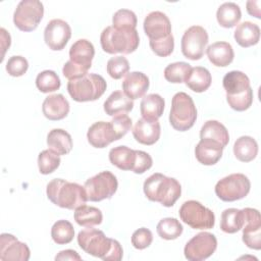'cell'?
I'll use <instances>...</instances> for the list:
<instances>
[{"label": "cell", "instance_id": "cell-1", "mask_svg": "<svg viewBox=\"0 0 261 261\" xmlns=\"http://www.w3.org/2000/svg\"><path fill=\"white\" fill-rule=\"evenodd\" d=\"M46 194L53 204L70 210H75L88 201L84 187L62 178H54L49 181Z\"/></svg>", "mask_w": 261, "mask_h": 261}, {"label": "cell", "instance_id": "cell-2", "mask_svg": "<svg viewBox=\"0 0 261 261\" xmlns=\"http://www.w3.org/2000/svg\"><path fill=\"white\" fill-rule=\"evenodd\" d=\"M146 197L153 202H159L165 207H171L181 194L180 184L173 177L156 172L150 175L143 186Z\"/></svg>", "mask_w": 261, "mask_h": 261}, {"label": "cell", "instance_id": "cell-3", "mask_svg": "<svg viewBox=\"0 0 261 261\" xmlns=\"http://www.w3.org/2000/svg\"><path fill=\"white\" fill-rule=\"evenodd\" d=\"M100 43L106 53L130 54L139 47L140 38L136 29H115L109 25L102 31Z\"/></svg>", "mask_w": 261, "mask_h": 261}, {"label": "cell", "instance_id": "cell-4", "mask_svg": "<svg viewBox=\"0 0 261 261\" xmlns=\"http://www.w3.org/2000/svg\"><path fill=\"white\" fill-rule=\"evenodd\" d=\"M106 88V81L97 73H87L67 83L68 94L76 102L95 101L104 94Z\"/></svg>", "mask_w": 261, "mask_h": 261}, {"label": "cell", "instance_id": "cell-5", "mask_svg": "<svg viewBox=\"0 0 261 261\" xmlns=\"http://www.w3.org/2000/svg\"><path fill=\"white\" fill-rule=\"evenodd\" d=\"M197 119V109L190 95L178 92L172 97L169 122L171 126L179 132L190 129Z\"/></svg>", "mask_w": 261, "mask_h": 261}, {"label": "cell", "instance_id": "cell-6", "mask_svg": "<svg viewBox=\"0 0 261 261\" xmlns=\"http://www.w3.org/2000/svg\"><path fill=\"white\" fill-rule=\"evenodd\" d=\"M178 213L180 219L195 229H210L215 224V215L212 210L196 200L182 203Z\"/></svg>", "mask_w": 261, "mask_h": 261}, {"label": "cell", "instance_id": "cell-7", "mask_svg": "<svg viewBox=\"0 0 261 261\" xmlns=\"http://www.w3.org/2000/svg\"><path fill=\"white\" fill-rule=\"evenodd\" d=\"M251 189L249 178L243 173H231L217 181L216 196L224 202H233L245 198Z\"/></svg>", "mask_w": 261, "mask_h": 261}, {"label": "cell", "instance_id": "cell-8", "mask_svg": "<svg viewBox=\"0 0 261 261\" xmlns=\"http://www.w3.org/2000/svg\"><path fill=\"white\" fill-rule=\"evenodd\" d=\"M44 15L43 3L39 0H21L13 13L15 27L22 32L37 29Z\"/></svg>", "mask_w": 261, "mask_h": 261}, {"label": "cell", "instance_id": "cell-9", "mask_svg": "<svg viewBox=\"0 0 261 261\" xmlns=\"http://www.w3.org/2000/svg\"><path fill=\"white\" fill-rule=\"evenodd\" d=\"M89 201L99 202L110 199L118 188L116 176L110 171H101L90 177L84 185Z\"/></svg>", "mask_w": 261, "mask_h": 261}, {"label": "cell", "instance_id": "cell-10", "mask_svg": "<svg viewBox=\"0 0 261 261\" xmlns=\"http://www.w3.org/2000/svg\"><path fill=\"white\" fill-rule=\"evenodd\" d=\"M111 241L102 230L88 227L77 234V244L86 253L101 258L102 260L108 254L111 248Z\"/></svg>", "mask_w": 261, "mask_h": 261}, {"label": "cell", "instance_id": "cell-11", "mask_svg": "<svg viewBox=\"0 0 261 261\" xmlns=\"http://www.w3.org/2000/svg\"><path fill=\"white\" fill-rule=\"evenodd\" d=\"M208 44V34L201 25H192L185 31L181 38V52L191 60H199L204 55Z\"/></svg>", "mask_w": 261, "mask_h": 261}, {"label": "cell", "instance_id": "cell-12", "mask_svg": "<svg viewBox=\"0 0 261 261\" xmlns=\"http://www.w3.org/2000/svg\"><path fill=\"white\" fill-rule=\"evenodd\" d=\"M217 248L215 236L208 231L199 232L185 246V257L190 261H202L210 257Z\"/></svg>", "mask_w": 261, "mask_h": 261}, {"label": "cell", "instance_id": "cell-13", "mask_svg": "<svg viewBox=\"0 0 261 261\" xmlns=\"http://www.w3.org/2000/svg\"><path fill=\"white\" fill-rule=\"evenodd\" d=\"M244 213L243 242L245 245L254 250L261 249V218L260 213L254 208L242 209Z\"/></svg>", "mask_w": 261, "mask_h": 261}, {"label": "cell", "instance_id": "cell-14", "mask_svg": "<svg viewBox=\"0 0 261 261\" xmlns=\"http://www.w3.org/2000/svg\"><path fill=\"white\" fill-rule=\"evenodd\" d=\"M71 37V28L60 18L50 20L44 30V41L53 51L62 50Z\"/></svg>", "mask_w": 261, "mask_h": 261}, {"label": "cell", "instance_id": "cell-15", "mask_svg": "<svg viewBox=\"0 0 261 261\" xmlns=\"http://www.w3.org/2000/svg\"><path fill=\"white\" fill-rule=\"evenodd\" d=\"M31 252L27 244L19 242L13 234L2 233L0 236V259L28 261Z\"/></svg>", "mask_w": 261, "mask_h": 261}, {"label": "cell", "instance_id": "cell-16", "mask_svg": "<svg viewBox=\"0 0 261 261\" xmlns=\"http://www.w3.org/2000/svg\"><path fill=\"white\" fill-rule=\"evenodd\" d=\"M144 31L149 40H160L171 35L168 16L161 11H152L144 19Z\"/></svg>", "mask_w": 261, "mask_h": 261}, {"label": "cell", "instance_id": "cell-17", "mask_svg": "<svg viewBox=\"0 0 261 261\" xmlns=\"http://www.w3.org/2000/svg\"><path fill=\"white\" fill-rule=\"evenodd\" d=\"M161 134V127L158 120H149L145 118H140L134 128L133 136L137 142L143 145L151 146L155 144Z\"/></svg>", "mask_w": 261, "mask_h": 261}, {"label": "cell", "instance_id": "cell-18", "mask_svg": "<svg viewBox=\"0 0 261 261\" xmlns=\"http://www.w3.org/2000/svg\"><path fill=\"white\" fill-rule=\"evenodd\" d=\"M88 142L95 148H105L114 141H117L112 125L106 121L93 123L87 133Z\"/></svg>", "mask_w": 261, "mask_h": 261}, {"label": "cell", "instance_id": "cell-19", "mask_svg": "<svg viewBox=\"0 0 261 261\" xmlns=\"http://www.w3.org/2000/svg\"><path fill=\"white\" fill-rule=\"evenodd\" d=\"M42 111L50 120H60L67 116L69 103L62 94H53L45 98L42 104Z\"/></svg>", "mask_w": 261, "mask_h": 261}, {"label": "cell", "instance_id": "cell-20", "mask_svg": "<svg viewBox=\"0 0 261 261\" xmlns=\"http://www.w3.org/2000/svg\"><path fill=\"white\" fill-rule=\"evenodd\" d=\"M149 77L141 71L128 72L123 82L122 90L123 93L132 100L143 97L149 88Z\"/></svg>", "mask_w": 261, "mask_h": 261}, {"label": "cell", "instance_id": "cell-21", "mask_svg": "<svg viewBox=\"0 0 261 261\" xmlns=\"http://www.w3.org/2000/svg\"><path fill=\"white\" fill-rule=\"evenodd\" d=\"M223 147L212 140L203 139L197 144L195 148V155L197 160L203 165H214L222 156Z\"/></svg>", "mask_w": 261, "mask_h": 261}, {"label": "cell", "instance_id": "cell-22", "mask_svg": "<svg viewBox=\"0 0 261 261\" xmlns=\"http://www.w3.org/2000/svg\"><path fill=\"white\" fill-rule=\"evenodd\" d=\"M206 54L209 61L219 67H225L230 64L234 57V52L232 46L227 42H215L208 46L206 49Z\"/></svg>", "mask_w": 261, "mask_h": 261}, {"label": "cell", "instance_id": "cell-23", "mask_svg": "<svg viewBox=\"0 0 261 261\" xmlns=\"http://www.w3.org/2000/svg\"><path fill=\"white\" fill-rule=\"evenodd\" d=\"M94 55V46L86 39L75 41L69 49V60L79 65L91 67Z\"/></svg>", "mask_w": 261, "mask_h": 261}, {"label": "cell", "instance_id": "cell-24", "mask_svg": "<svg viewBox=\"0 0 261 261\" xmlns=\"http://www.w3.org/2000/svg\"><path fill=\"white\" fill-rule=\"evenodd\" d=\"M104 111L109 116L125 114L134 108V101L122 91H114L104 102Z\"/></svg>", "mask_w": 261, "mask_h": 261}, {"label": "cell", "instance_id": "cell-25", "mask_svg": "<svg viewBox=\"0 0 261 261\" xmlns=\"http://www.w3.org/2000/svg\"><path fill=\"white\" fill-rule=\"evenodd\" d=\"M222 85L226 92V96L240 95L251 88L248 75L240 70H231L227 72L223 76Z\"/></svg>", "mask_w": 261, "mask_h": 261}, {"label": "cell", "instance_id": "cell-26", "mask_svg": "<svg viewBox=\"0 0 261 261\" xmlns=\"http://www.w3.org/2000/svg\"><path fill=\"white\" fill-rule=\"evenodd\" d=\"M234 40L244 48L256 45L260 39V28L251 21H243L234 30Z\"/></svg>", "mask_w": 261, "mask_h": 261}, {"label": "cell", "instance_id": "cell-27", "mask_svg": "<svg viewBox=\"0 0 261 261\" xmlns=\"http://www.w3.org/2000/svg\"><path fill=\"white\" fill-rule=\"evenodd\" d=\"M47 145L50 150L60 155L68 154L72 149L71 136L62 128H53L47 136Z\"/></svg>", "mask_w": 261, "mask_h": 261}, {"label": "cell", "instance_id": "cell-28", "mask_svg": "<svg viewBox=\"0 0 261 261\" xmlns=\"http://www.w3.org/2000/svg\"><path fill=\"white\" fill-rule=\"evenodd\" d=\"M164 106V99L159 94H148L142 99L140 104L142 117L149 120H158L163 114Z\"/></svg>", "mask_w": 261, "mask_h": 261}, {"label": "cell", "instance_id": "cell-29", "mask_svg": "<svg viewBox=\"0 0 261 261\" xmlns=\"http://www.w3.org/2000/svg\"><path fill=\"white\" fill-rule=\"evenodd\" d=\"M200 139L215 141L224 148L229 142V135L228 130L221 122L217 120H208L201 127Z\"/></svg>", "mask_w": 261, "mask_h": 261}, {"label": "cell", "instance_id": "cell-30", "mask_svg": "<svg viewBox=\"0 0 261 261\" xmlns=\"http://www.w3.org/2000/svg\"><path fill=\"white\" fill-rule=\"evenodd\" d=\"M211 82V73L207 68L202 66L192 67L185 81L187 87L196 93L205 92L210 87Z\"/></svg>", "mask_w": 261, "mask_h": 261}, {"label": "cell", "instance_id": "cell-31", "mask_svg": "<svg viewBox=\"0 0 261 261\" xmlns=\"http://www.w3.org/2000/svg\"><path fill=\"white\" fill-rule=\"evenodd\" d=\"M233 154L242 162L253 161L258 154V144L250 136H242L233 144Z\"/></svg>", "mask_w": 261, "mask_h": 261}, {"label": "cell", "instance_id": "cell-32", "mask_svg": "<svg viewBox=\"0 0 261 261\" xmlns=\"http://www.w3.org/2000/svg\"><path fill=\"white\" fill-rule=\"evenodd\" d=\"M136 160V150L126 146H117L109 151V161L121 170H132Z\"/></svg>", "mask_w": 261, "mask_h": 261}, {"label": "cell", "instance_id": "cell-33", "mask_svg": "<svg viewBox=\"0 0 261 261\" xmlns=\"http://www.w3.org/2000/svg\"><path fill=\"white\" fill-rule=\"evenodd\" d=\"M242 17L240 6L234 2H225L221 4L216 11V19L220 27L230 29L239 23Z\"/></svg>", "mask_w": 261, "mask_h": 261}, {"label": "cell", "instance_id": "cell-34", "mask_svg": "<svg viewBox=\"0 0 261 261\" xmlns=\"http://www.w3.org/2000/svg\"><path fill=\"white\" fill-rule=\"evenodd\" d=\"M73 217L79 225L85 227L98 225L103 220V215L100 209L93 206H87L85 204L75 209Z\"/></svg>", "mask_w": 261, "mask_h": 261}, {"label": "cell", "instance_id": "cell-35", "mask_svg": "<svg viewBox=\"0 0 261 261\" xmlns=\"http://www.w3.org/2000/svg\"><path fill=\"white\" fill-rule=\"evenodd\" d=\"M244 225L243 210L228 208L223 210L220 218V229L226 233H234L242 229Z\"/></svg>", "mask_w": 261, "mask_h": 261}, {"label": "cell", "instance_id": "cell-36", "mask_svg": "<svg viewBox=\"0 0 261 261\" xmlns=\"http://www.w3.org/2000/svg\"><path fill=\"white\" fill-rule=\"evenodd\" d=\"M156 230L161 239L171 241L177 239L182 233L184 227L176 218L166 217L158 222Z\"/></svg>", "mask_w": 261, "mask_h": 261}, {"label": "cell", "instance_id": "cell-37", "mask_svg": "<svg viewBox=\"0 0 261 261\" xmlns=\"http://www.w3.org/2000/svg\"><path fill=\"white\" fill-rule=\"evenodd\" d=\"M73 226L67 220H57L51 228V238L57 245L68 244L73 240Z\"/></svg>", "mask_w": 261, "mask_h": 261}, {"label": "cell", "instance_id": "cell-38", "mask_svg": "<svg viewBox=\"0 0 261 261\" xmlns=\"http://www.w3.org/2000/svg\"><path fill=\"white\" fill-rule=\"evenodd\" d=\"M192 66L184 61L173 62L168 64L164 69V77L167 82L172 84L184 83L190 73Z\"/></svg>", "mask_w": 261, "mask_h": 261}, {"label": "cell", "instance_id": "cell-39", "mask_svg": "<svg viewBox=\"0 0 261 261\" xmlns=\"http://www.w3.org/2000/svg\"><path fill=\"white\" fill-rule=\"evenodd\" d=\"M36 86L42 93H51L58 90L61 82L57 73L53 70H43L36 77Z\"/></svg>", "mask_w": 261, "mask_h": 261}, {"label": "cell", "instance_id": "cell-40", "mask_svg": "<svg viewBox=\"0 0 261 261\" xmlns=\"http://www.w3.org/2000/svg\"><path fill=\"white\" fill-rule=\"evenodd\" d=\"M60 156L50 149L43 150L38 156V167L42 174H50L60 165Z\"/></svg>", "mask_w": 261, "mask_h": 261}, {"label": "cell", "instance_id": "cell-41", "mask_svg": "<svg viewBox=\"0 0 261 261\" xmlns=\"http://www.w3.org/2000/svg\"><path fill=\"white\" fill-rule=\"evenodd\" d=\"M106 69L112 79L119 80L128 73L129 63L124 56H114L107 61Z\"/></svg>", "mask_w": 261, "mask_h": 261}, {"label": "cell", "instance_id": "cell-42", "mask_svg": "<svg viewBox=\"0 0 261 261\" xmlns=\"http://www.w3.org/2000/svg\"><path fill=\"white\" fill-rule=\"evenodd\" d=\"M137 16L129 9H119L112 17V27L115 29H136Z\"/></svg>", "mask_w": 261, "mask_h": 261}, {"label": "cell", "instance_id": "cell-43", "mask_svg": "<svg viewBox=\"0 0 261 261\" xmlns=\"http://www.w3.org/2000/svg\"><path fill=\"white\" fill-rule=\"evenodd\" d=\"M226 101L230 108L236 111H245L250 108L253 103V90L248 89L246 92L236 96H226Z\"/></svg>", "mask_w": 261, "mask_h": 261}, {"label": "cell", "instance_id": "cell-44", "mask_svg": "<svg viewBox=\"0 0 261 261\" xmlns=\"http://www.w3.org/2000/svg\"><path fill=\"white\" fill-rule=\"evenodd\" d=\"M149 45L156 55L160 57H167L173 51L174 39L171 34L160 40H149Z\"/></svg>", "mask_w": 261, "mask_h": 261}, {"label": "cell", "instance_id": "cell-45", "mask_svg": "<svg viewBox=\"0 0 261 261\" xmlns=\"http://www.w3.org/2000/svg\"><path fill=\"white\" fill-rule=\"evenodd\" d=\"M29 68L28 60L19 55L11 56L6 63V71L11 76H21Z\"/></svg>", "mask_w": 261, "mask_h": 261}, {"label": "cell", "instance_id": "cell-46", "mask_svg": "<svg viewBox=\"0 0 261 261\" xmlns=\"http://www.w3.org/2000/svg\"><path fill=\"white\" fill-rule=\"evenodd\" d=\"M110 123L116 135V139L119 140L123 136H125L128 133V130H130L133 121L127 114H118L112 118Z\"/></svg>", "mask_w": 261, "mask_h": 261}, {"label": "cell", "instance_id": "cell-47", "mask_svg": "<svg viewBox=\"0 0 261 261\" xmlns=\"http://www.w3.org/2000/svg\"><path fill=\"white\" fill-rule=\"evenodd\" d=\"M153 241V234L150 229L141 227L134 231L132 236V245L138 250H144L148 248Z\"/></svg>", "mask_w": 261, "mask_h": 261}, {"label": "cell", "instance_id": "cell-48", "mask_svg": "<svg viewBox=\"0 0 261 261\" xmlns=\"http://www.w3.org/2000/svg\"><path fill=\"white\" fill-rule=\"evenodd\" d=\"M152 157L147 152L136 150V160L132 171H134L137 174H142L148 169H150L152 167Z\"/></svg>", "mask_w": 261, "mask_h": 261}, {"label": "cell", "instance_id": "cell-49", "mask_svg": "<svg viewBox=\"0 0 261 261\" xmlns=\"http://www.w3.org/2000/svg\"><path fill=\"white\" fill-rule=\"evenodd\" d=\"M91 67H88V66H83V65H79V64H75L73 63L72 61L68 60L66 63H64L63 65V68H62V73L63 75L68 80V81H71V80H75V79H79L85 74L88 73V70L90 69Z\"/></svg>", "mask_w": 261, "mask_h": 261}, {"label": "cell", "instance_id": "cell-50", "mask_svg": "<svg viewBox=\"0 0 261 261\" xmlns=\"http://www.w3.org/2000/svg\"><path fill=\"white\" fill-rule=\"evenodd\" d=\"M122 254H123V250L119 244V242H117L116 240L111 241V248L108 252V254L104 257V261L106 260H112V261H119L122 259Z\"/></svg>", "mask_w": 261, "mask_h": 261}, {"label": "cell", "instance_id": "cell-51", "mask_svg": "<svg viewBox=\"0 0 261 261\" xmlns=\"http://www.w3.org/2000/svg\"><path fill=\"white\" fill-rule=\"evenodd\" d=\"M55 260H77L81 261L82 257L79 255V253L74 250H63L60 251L56 256H55Z\"/></svg>", "mask_w": 261, "mask_h": 261}, {"label": "cell", "instance_id": "cell-52", "mask_svg": "<svg viewBox=\"0 0 261 261\" xmlns=\"http://www.w3.org/2000/svg\"><path fill=\"white\" fill-rule=\"evenodd\" d=\"M247 11L250 15H253L257 18H260V1L250 0L247 2Z\"/></svg>", "mask_w": 261, "mask_h": 261}, {"label": "cell", "instance_id": "cell-53", "mask_svg": "<svg viewBox=\"0 0 261 261\" xmlns=\"http://www.w3.org/2000/svg\"><path fill=\"white\" fill-rule=\"evenodd\" d=\"M0 33H1V40H2V41H1V45H2V49H3V54H2L1 61H3L5 51L10 47V44H11V38H10L9 33H7V31H6L4 28H1Z\"/></svg>", "mask_w": 261, "mask_h": 261}]
</instances>
